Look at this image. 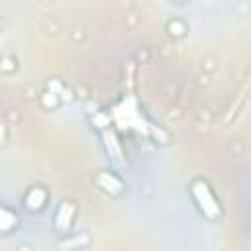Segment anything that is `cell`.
<instances>
[{
    "label": "cell",
    "mask_w": 251,
    "mask_h": 251,
    "mask_svg": "<svg viewBox=\"0 0 251 251\" xmlns=\"http://www.w3.org/2000/svg\"><path fill=\"white\" fill-rule=\"evenodd\" d=\"M110 118L122 127V129H127V127H133L141 133H151V126L141 118L139 110H137V102L133 96H127L122 104L114 106L112 112H110Z\"/></svg>",
    "instance_id": "cell-1"
},
{
    "label": "cell",
    "mask_w": 251,
    "mask_h": 251,
    "mask_svg": "<svg viewBox=\"0 0 251 251\" xmlns=\"http://www.w3.org/2000/svg\"><path fill=\"white\" fill-rule=\"evenodd\" d=\"M190 194H192L198 210L206 218H210V220H218L220 218V214H222L220 202L216 200V196H214V192H212V188H210V184L206 180H200V178L194 180L190 184Z\"/></svg>",
    "instance_id": "cell-2"
},
{
    "label": "cell",
    "mask_w": 251,
    "mask_h": 251,
    "mask_svg": "<svg viewBox=\"0 0 251 251\" xmlns=\"http://www.w3.org/2000/svg\"><path fill=\"white\" fill-rule=\"evenodd\" d=\"M96 184H98L104 192H108V194H120V192L124 190L122 180H120L116 175L106 173V171H102V173L96 175Z\"/></svg>",
    "instance_id": "cell-3"
},
{
    "label": "cell",
    "mask_w": 251,
    "mask_h": 251,
    "mask_svg": "<svg viewBox=\"0 0 251 251\" xmlns=\"http://www.w3.org/2000/svg\"><path fill=\"white\" fill-rule=\"evenodd\" d=\"M73 214H75V206L71 204V202H63V206L59 208V212H57V227L59 229H67L69 226H71V218H73Z\"/></svg>",
    "instance_id": "cell-4"
},
{
    "label": "cell",
    "mask_w": 251,
    "mask_h": 251,
    "mask_svg": "<svg viewBox=\"0 0 251 251\" xmlns=\"http://www.w3.org/2000/svg\"><path fill=\"white\" fill-rule=\"evenodd\" d=\"M45 192L43 188H31L27 194H25V206L29 210H39L43 204H45Z\"/></svg>",
    "instance_id": "cell-5"
},
{
    "label": "cell",
    "mask_w": 251,
    "mask_h": 251,
    "mask_svg": "<svg viewBox=\"0 0 251 251\" xmlns=\"http://www.w3.org/2000/svg\"><path fill=\"white\" fill-rule=\"evenodd\" d=\"M16 220H18V216L14 212H10L6 206L0 210V229L2 231H8L12 226H16Z\"/></svg>",
    "instance_id": "cell-6"
}]
</instances>
